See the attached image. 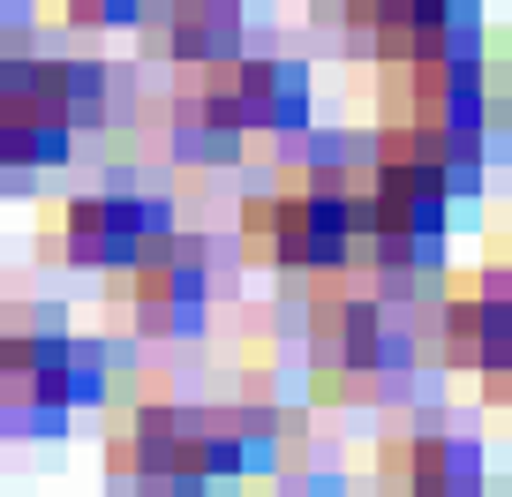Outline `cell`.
Masks as SVG:
<instances>
[{"mask_svg": "<svg viewBox=\"0 0 512 497\" xmlns=\"http://www.w3.org/2000/svg\"><path fill=\"white\" fill-rule=\"evenodd\" d=\"M256 467V422L211 407H136L113 430V475L128 497H211Z\"/></svg>", "mask_w": 512, "mask_h": 497, "instance_id": "6da1fadb", "label": "cell"}, {"mask_svg": "<svg viewBox=\"0 0 512 497\" xmlns=\"http://www.w3.org/2000/svg\"><path fill=\"white\" fill-rule=\"evenodd\" d=\"M106 121V68L76 53H8L0 61V166H61L76 129Z\"/></svg>", "mask_w": 512, "mask_h": 497, "instance_id": "7a4b0ae2", "label": "cell"}, {"mask_svg": "<svg viewBox=\"0 0 512 497\" xmlns=\"http://www.w3.org/2000/svg\"><path fill=\"white\" fill-rule=\"evenodd\" d=\"M241 249L287 279H339L354 264V181L302 174L241 204Z\"/></svg>", "mask_w": 512, "mask_h": 497, "instance_id": "3957f363", "label": "cell"}, {"mask_svg": "<svg viewBox=\"0 0 512 497\" xmlns=\"http://www.w3.org/2000/svg\"><path fill=\"white\" fill-rule=\"evenodd\" d=\"M181 98H196L241 144L309 129V68L287 61V53H226V61H204V68H189V91Z\"/></svg>", "mask_w": 512, "mask_h": 497, "instance_id": "277c9868", "label": "cell"}, {"mask_svg": "<svg viewBox=\"0 0 512 497\" xmlns=\"http://www.w3.org/2000/svg\"><path fill=\"white\" fill-rule=\"evenodd\" d=\"M452 249V196L422 189L407 174L362 166L354 174V257L377 272H437Z\"/></svg>", "mask_w": 512, "mask_h": 497, "instance_id": "5b68a950", "label": "cell"}, {"mask_svg": "<svg viewBox=\"0 0 512 497\" xmlns=\"http://www.w3.org/2000/svg\"><path fill=\"white\" fill-rule=\"evenodd\" d=\"M53 249L68 264H83V272L128 279L136 264L174 249V211L159 196H136V189H83L53 211Z\"/></svg>", "mask_w": 512, "mask_h": 497, "instance_id": "8992f818", "label": "cell"}, {"mask_svg": "<svg viewBox=\"0 0 512 497\" xmlns=\"http://www.w3.org/2000/svg\"><path fill=\"white\" fill-rule=\"evenodd\" d=\"M83 400H98V354L76 347L53 324H23V332L0 339V407L31 422H61Z\"/></svg>", "mask_w": 512, "mask_h": 497, "instance_id": "52a82bcc", "label": "cell"}, {"mask_svg": "<svg viewBox=\"0 0 512 497\" xmlns=\"http://www.w3.org/2000/svg\"><path fill=\"white\" fill-rule=\"evenodd\" d=\"M309 354H317L324 385L369 392L407 362V339H400V324H392V309L377 294L339 287V294H317V309H309Z\"/></svg>", "mask_w": 512, "mask_h": 497, "instance_id": "ba28073f", "label": "cell"}, {"mask_svg": "<svg viewBox=\"0 0 512 497\" xmlns=\"http://www.w3.org/2000/svg\"><path fill=\"white\" fill-rule=\"evenodd\" d=\"M317 16H332L347 38H362L384 61L475 46V0H317Z\"/></svg>", "mask_w": 512, "mask_h": 497, "instance_id": "9c48e42d", "label": "cell"}, {"mask_svg": "<svg viewBox=\"0 0 512 497\" xmlns=\"http://www.w3.org/2000/svg\"><path fill=\"white\" fill-rule=\"evenodd\" d=\"M377 497H482V452L475 437L407 422L377 452Z\"/></svg>", "mask_w": 512, "mask_h": 497, "instance_id": "30bf717a", "label": "cell"}, {"mask_svg": "<svg viewBox=\"0 0 512 497\" xmlns=\"http://www.w3.org/2000/svg\"><path fill=\"white\" fill-rule=\"evenodd\" d=\"M437 347H445V362L482 369V377L505 369L512 362V272L460 279L445 294V309H437Z\"/></svg>", "mask_w": 512, "mask_h": 497, "instance_id": "8fae6325", "label": "cell"}, {"mask_svg": "<svg viewBox=\"0 0 512 497\" xmlns=\"http://www.w3.org/2000/svg\"><path fill=\"white\" fill-rule=\"evenodd\" d=\"M128 309H136L144 332H196L211 309V272L174 241V249H159L151 264L128 272Z\"/></svg>", "mask_w": 512, "mask_h": 497, "instance_id": "7c38bea8", "label": "cell"}, {"mask_svg": "<svg viewBox=\"0 0 512 497\" xmlns=\"http://www.w3.org/2000/svg\"><path fill=\"white\" fill-rule=\"evenodd\" d=\"M241 23H249V0H166V46L181 68L241 53Z\"/></svg>", "mask_w": 512, "mask_h": 497, "instance_id": "4fadbf2b", "label": "cell"}, {"mask_svg": "<svg viewBox=\"0 0 512 497\" xmlns=\"http://www.w3.org/2000/svg\"><path fill=\"white\" fill-rule=\"evenodd\" d=\"M61 16L83 23V31H128L144 16V0H61Z\"/></svg>", "mask_w": 512, "mask_h": 497, "instance_id": "5bb4252c", "label": "cell"}, {"mask_svg": "<svg viewBox=\"0 0 512 497\" xmlns=\"http://www.w3.org/2000/svg\"><path fill=\"white\" fill-rule=\"evenodd\" d=\"M482 385H490V400H497V407H512V362H505V369H490Z\"/></svg>", "mask_w": 512, "mask_h": 497, "instance_id": "9a60e30c", "label": "cell"}, {"mask_svg": "<svg viewBox=\"0 0 512 497\" xmlns=\"http://www.w3.org/2000/svg\"><path fill=\"white\" fill-rule=\"evenodd\" d=\"M505 106H512V61H505Z\"/></svg>", "mask_w": 512, "mask_h": 497, "instance_id": "2e32d148", "label": "cell"}]
</instances>
